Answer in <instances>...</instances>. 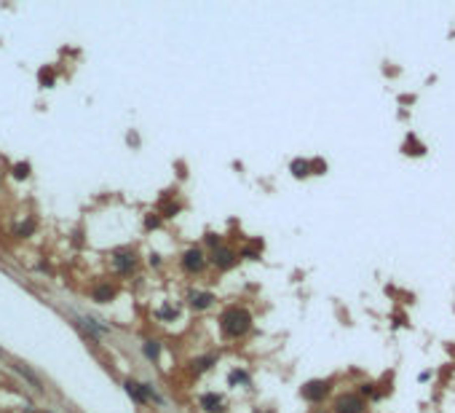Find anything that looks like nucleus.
Returning a JSON list of instances; mask_svg holds the SVG:
<instances>
[{
  "label": "nucleus",
  "instance_id": "nucleus-1",
  "mask_svg": "<svg viewBox=\"0 0 455 413\" xmlns=\"http://www.w3.org/2000/svg\"><path fill=\"white\" fill-rule=\"evenodd\" d=\"M249 327H252V317H249L247 309H239V306H233V309H228L225 314H222V330H225L230 338L244 336Z\"/></svg>",
  "mask_w": 455,
  "mask_h": 413
},
{
  "label": "nucleus",
  "instance_id": "nucleus-2",
  "mask_svg": "<svg viewBox=\"0 0 455 413\" xmlns=\"http://www.w3.org/2000/svg\"><path fill=\"white\" fill-rule=\"evenodd\" d=\"M364 411V400L359 395H343L335 400V413H361Z\"/></svg>",
  "mask_w": 455,
  "mask_h": 413
},
{
  "label": "nucleus",
  "instance_id": "nucleus-3",
  "mask_svg": "<svg viewBox=\"0 0 455 413\" xmlns=\"http://www.w3.org/2000/svg\"><path fill=\"white\" fill-rule=\"evenodd\" d=\"M206 266V255H203L199 247H190V250L182 255V268L185 271H190V274H199L201 268Z\"/></svg>",
  "mask_w": 455,
  "mask_h": 413
},
{
  "label": "nucleus",
  "instance_id": "nucleus-4",
  "mask_svg": "<svg viewBox=\"0 0 455 413\" xmlns=\"http://www.w3.org/2000/svg\"><path fill=\"white\" fill-rule=\"evenodd\" d=\"M236 260H239V255H236L233 250H228V247H222V244L212 252V263L217 268H233Z\"/></svg>",
  "mask_w": 455,
  "mask_h": 413
},
{
  "label": "nucleus",
  "instance_id": "nucleus-5",
  "mask_svg": "<svg viewBox=\"0 0 455 413\" xmlns=\"http://www.w3.org/2000/svg\"><path fill=\"white\" fill-rule=\"evenodd\" d=\"M134 263H137V258H134V252H131V250H118L113 255V266H115L118 274H129L131 268H134Z\"/></svg>",
  "mask_w": 455,
  "mask_h": 413
},
{
  "label": "nucleus",
  "instance_id": "nucleus-6",
  "mask_svg": "<svg viewBox=\"0 0 455 413\" xmlns=\"http://www.w3.org/2000/svg\"><path fill=\"white\" fill-rule=\"evenodd\" d=\"M329 392V384L327 381H308L305 386H303V397L311 400V403H316V400H321Z\"/></svg>",
  "mask_w": 455,
  "mask_h": 413
},
{
  "label": "nucleus",
  "instance_id": "nucleus-7",
  "mask_svg": "<svg viewBox=\"0 0 455 413\" xmlns=\"http://www.w3.org/2000/svg\"><path fill=\"white\" fill-rule=\"evenodd\" d=\"M201 408L206 413H220V411H225V400L220 395H214V392H209V395H201Z\"/></svg>",
  "mask_w": 455,
  "mask_h": 413
},
{
  "label": "nucleus",
  "instance_id": "nucleus-8",
  "mask_svg": "<svg viewBox=\"0 0 455 413\" xmlns=\"http://www.w3.org/2000/svg\"><path fill=\"white\" fill-rule=\"evenodd\" d=\"M126 392H129V397L137 400V403H145L148 397H155L150 386H142V384H137V381H126Z\"/></svg>",
  "mask_w": 455,
  "mask_h": 413
},
{
  "label": "nucleus",
  "instance_id": "nucleus-9",
  "mask_svg": "<svg viewBox=\"0 0 455 413\" xmlns=\"http://www.w3.org/2000/svg\"><path fill=\"white\" fill-rule=\"evenodd\" d=\"M188 300H190V306H193V309H209V306H212V300H214V295L212 293H199V290H193L188 295Z\"/></svg>",
  "mask_w": 455,
  "mask_h": 413
},
{
  "label": "nucleus",
  "instance_id": "nucleus-10",
  "mask_svg": "<svg viewBox=\"0 0 455 413\" xmlns=\"http://www.w3.org/2000/svg\"><path fill=\"white\" fill-rule=\"evenodd\" d=\"M113 295H115V290H113L110 285H97L94 290H91V298H94L97 303H107Z\"/></svg>",
  "mask_w": 455,
  "mask_h": 413
},
{
  "label": "nucleus",
  "instance_id": "nucleus-11",
  "mask_svg": "<svg viewBox=\"0 0 455 413\" xmlns=\"http://www.w3.org/2000/svg\"><path fill=\"white\" fill-rule=\"evenodd\" d=\"M212 362H217V354H209V357L193 359V370H196V373H203V370L212 368Z\"/></svg>",
  "mask_w": 455,
  "mask_h": 413
},
{
  "label": "nucleus",
  "instance_id": "nucleus-12",
  "mask_svg": "<svg viewBox=\"0 0 455 413\" xmlns=\"http://www.w3.org/2000/svg\"><path fill=\"white\" fill-rule=\"evenodd\" d=\"M292 175H295V177H305V175H311V164L303 161V159L292 161Z\"/></svg>",
  "mask_w": 455,
  "mask_h": 413
},
{
  "label": "nucleus",
  "instance_id": "nucleus-13",
  "mask_svg": "<svg viewBox=\"0 0 455 413\" xmlns=\"http://www.w3.org/2000/svg\"><path fill=\"white\" fill-rule=\"evenodd\" d=\"M158 354H161V344H158V341H145V357L155 359Z\"/></svg>",
  "mask_w": 455,
  "mask_h": 413
},
{
  "label": "nucleus",
  "instance_id": "nucleus-14",
  "mask_svg": "<svg viewBox=\"0 0 455 413\" xmlns=\"http://www.w3.org/2000/svg\"><path fill=\"white\" fill-rule=\"evenodd\" d=\"M228 381L233 384V386H236V384H249V376H247L244 370H233V373L228 376Z\"/></svg>",
  "mask_w": 455,
  "mask_h": 413
},
{
  "label": "nucleus",
  "instance_id": "nucleus-15",
  "mask_svg": "<svg viewBox=\"0 0 455 413\" xmlns=\"http://www.w3.org/2000/svg\"><path fill=\"white\" fill-rule=\"evenodd\" d=\"M32 231H35V223H32V220L22 223V226H16V236H27V234H32Z\"/></svg>",
  "mask_w": 455,
  "mask_h": 413
},
{
  "label": "nucleus",
  "instance_id": "nucleus-16",
  "mask_svg": "<svg viewBox=\"0 0 455 413\" xmlns=\"http://www.w3.org/2000/svg\"><path fill=\"white\" fill-rule=\"evenodd\" d=\"M407 153H412V156L423 153V145H418V142H415V137H410V140H407Z\"/></svg>",
  "mask_w": 455,
  "mask_h": 413
},
{
  "label": "nucleus",
  "instance_id": "nucleus-17",
  "mask_svg": "<svg viewBox=\"0 0 455 413\" xmlns=\"http://www.w3.org/2000/svg\"><path fill=\"white\" fill-rule=\"evenodd\" d=\"M27 175H30V164H16L14 167V177H19V180L27 177Z\"/></svg>",
  "mask_w": 455,
  "mask_h": 413
},
{
  "label": "nucleus",
  "instance_id": "nucleus-18",
  "mask_svg": "<svg viewBox=\"0 0 455 413\" xmlns=\"http://www.w3.org/2000/svg\"><path fill=\"white\" fill-rule=\"evenodd\" d=\"M41 83L43 86H51L54 83V70H41Z\"/></svg>",
  "mask_w": 455,
  "mask_h": 413
},
{
  "label": "nucleus",
  "instance_id": "nucleus-19",
  "mask_svg": "<svg viewBox=\"0 0 455 413\" xmlns=\"http://www.w3.org/2000/svg\"><path fill=\"white\" fill-rule=\"evenodd\" d=\"M206 241H209V244L214 247V250H217V247H220V236H217V234H206Z\"/></svg>",
  "mask_w": 455,
  "mask_h": 413
},
{
  "label": "nucleus",
  "instance_id": "nucleus-20",
  "mask_svg": "<svg viewBox=\"0 0 455 413\" xmlns=\"http://www.w3.org/2000/svg\"><path fill=\"white\" fill-rule=\"evenodd\" d=\"M174 314H177L174 309H161V311H158V317H161V319H166V317H174Z\"/></svg>",
  "mask_w": 455,
  "mask_h": 413
},
{
  "label": "nucleus",
  "instance_id": "nucleus-21",
  "mask_svg": "<svg viewBox=\"0 0 455 413\" xmlns=\"http://www.w3.org/2000/svg\"><path fill=\"white\" fill-rule=\"evenodd\" d=\"M158 223H161V220H158V218H153V215H150V218H148V220H145V226H148V228H155V226H158Z\"/></svg>",
  "mask_w": 455,
  "mask_h": 413
}]
</instances>
